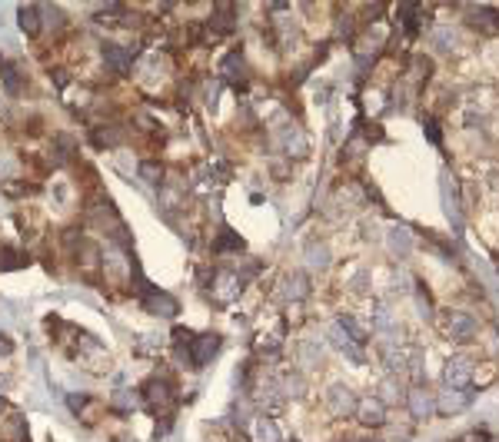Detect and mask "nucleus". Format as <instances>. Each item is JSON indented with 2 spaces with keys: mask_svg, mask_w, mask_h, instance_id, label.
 <instances>
[{
  "mask_svg": "<svg viewBox=\"0 0 499 442\" xmlns=\"http://www.w3.org/2000/svg\"><path fill=\"white\" fill-rule=\"evenodd\" d=\"M476 329H479V323H476L470 313H463V309H446V313H443V333H446L453 342L473 340Z\"/></svg>",
  "mask_w": 499,
  "mask_h": 442,
  "instance_id": "obj_1",
  "label": "nucleus"
},
{
  "mask_svg": "<svg viewBox=\"0 0 499 442\" xmlns=\"http://www.w3.org/2000/svg\"><path fill=\"white\" fill-rule=\"evenodd\" d=\"M140 396H143V403L150 406L154 413H166L170 406H173V386L166 382V379H147L143 382V389H140Z\"/></svg>",
  "mask_w": 499,
  "mask_h": 442,
  "instance_id": "obj_2",
  "label": "nucleus"
},
{
  "mask_svg": "<svg viewBox=\"0 0 499 442\" xmlns=\"http://www.w3.org/2000/svg\"><path fill=\"white\" fill-rule=\"evenodd\" d=\"M220 353V336L217 333H204V336H193L190 342V353H187V359H190L197 369H204L213 363V356Z\"/></svg>",
  "mask_w": 499,
  "mask_h": 442,
  "instance_id": "obj_3",
  "label": "nucleus"
},
{
  "mask_svg": "<svg viewBox=\"0 0 499 442\" xmlns=\"http://www.w3.org/2000/svg\"><path fill=\"white\" fill-rule=\"evenodd\" d=\"M326 409L340 419L353 416V413H357V396H353V389L343 386V382H333L330 389H326Z\"/></svg>",
  "mask_w": 499,
  "mask_h": 442,
  "instance_id": "obj_4",
  "label": "nucleus"
},
{
  "mask_svg": "<svg viewBox=\"0 0 499 442\" xmlns=\"http://www.w3.org/2000/svg\"><path fill=\"white\" fill-rule=\"evenodd\" d=\"M100 53H103V67L110 74H127L130 67H133V57H137L130 47H120V43H110V40L100 47Z\"/></svg>",
  "mask_w": 499,
  "mask_h": 442,
  "instance_id": "obj_5",
  "label": "nucleus"
},
{
  "mask_svg": "<svg viewBox=\"0 0 499 442\" xmlns=\"http://www.w3.org/2000/svg\"><path fill=\"white\" fill-rule=\"evenodd\" d=\"M446 389H466L470 386V379H473V359H466V356H453L446 363Z\"/></svg>",
  "mask_w": 499,
  "mask_h": 442,
  "instance_id": "obj_6",
  "label": "nucleus"
},
{
  "mask_svg": "<svg viewBox=\"0 0 499 442\" xmlns=\"http://www.w3.org/2000/svg\"><path fill=\"white\" fill-rule=\"evenodd\" d=\"M143 309H147V313H154V316H160V319H173V316L180 313V303L170 296V293L154 290V293H147V296H143Z\"/></svg>",
  "mask_w": 499,
  "mask_h": 442,
  "instance_id": "obj_7",
  "label": "nucleus"
},
{
  "mask_svg": "<svg viewBox=\"0 0 499 442\" xmlns=\"http://www.w3.org/2000/svg\"><path fill=\"white\" fill-rule=\"evenodd\" d=\"M406 406H410V416L413 419H426L436 413V396L426 386H413L406 392Z\"/></svg>",
  "mask_w": 499,
  "mask_h": 442,
  "instance_id": "obj_8",
  "label": "nucleus"
},
{
  "mask_svg": "<svg viewBox=\"0 0 499 442\" xmlns=\"http://www.w3.org/2000/svg\"><path fill=\"white\" fill-rule=\"evenodd\" d=\"M357 419L363 422V426L376 429V426H383L386 422V406L380 403L376 396H366V399H359L357 403Z\"/></svg>",
  "mask_w": 499,
  "mask_h": 442,
  "instance_id": "obj_9",
  "label": "nucleus"
},
{
  "mask_svg": "<svg viewBox=\"0 0 499 442\" xmlns=\"http://www.w3.org/2000/svg\"><path fill=\"white\" fill-rule=\"evenodd\" d=\"M307 276L303 273H283L280 286H277V293H280V300H303L307 296Z\"/></svg>",
  "mask_w": 499,
  "mask_h": 442,
  "instance_id": "obj_10",
  "label": "nucleus"
},
{
  "mask_svg": "<svg viewBox=\"0 0 499 442\" xmlns=\"http://www.w3.org/2000/svg\"><path fill=\"white\" fill-rule=\"evenodd\" d=\"M220 76L227 83H240V76H244V51H230L220 60Z\"/></svg>",
  "mask_w": 499,
  "mask_h": 442,
  "instance_id": "obj_11",
  "label": "nucleus"
},
{
  "mask_svg": "<svg viewBox=\"0 0 499 442\" xmlns=\"http://www.w3.org/2000/svg\"><path fill=\"white\" fill-rule=\"evenodd\" d=\"M0 80H4V90L11 93V97H20L24 93V74H20V67L17 63H0Z\"/></svg>",
  "mask_w": 499,
  "mask_h": 442,
  "instance_id": "obj_12",
  "label": "nucleus"
},
{
  "mask_svg": "<svg viewBox=\"0 0 499 442\" xmlns=\"http://www.w3.org/2000/svg\"><path fill=\"white\" fill-rule=\"evenodd\" d=\"M53 160H57V163L77 160V140L70 137V133H57V137H53Z\"/></svg>",
  "mask_w": 499,
  "mask_h": 442,
  "instance_id": "obj_13",
  "label": "nucleus"
},
{
  "mask_svg": "<svg viewBox=\"0 0 499 442\" xmlns=\"http://www.w3.org/2000/svg\"><path fill=\"white\" fill-rule=\"evenodd\" d=\"M466 406H470V396H466V392L463 389H446L443 392V396H439V403H436V409H439V413H463V409H466Z\"/></svg>",
  "mask_w": 499,
  "mask_h": 442,
  "instance_id": "obj_14",
  "label": "nucleus"
},
{
  "mask_svg": "<svg viewBox=\"0 0 499 442\" xmlns=\"http://www.w3.org/2000/svg\"><path fill=\"white\" fill-rule=\"evenodd\" d=\"M280 392H283V399H303L307 396V382H303V376L300 373H283L280 379Z\"/></svg>",
  "mask_w": 499,
  "mask_h": 442,
  "instance_id": "obj_15",
  "label": "nucleus"
},
{
  "mask_svg": "<svg viewBox=\"0 0 499 442\" xmlns=\"http://www.w3.org/2000/svg\"><path fill=\"white\" fill-rule=\"evenodd\" d=\"M77 263L84 266V273H97L103 266V253L93 246V243H80V250H77Z\"/></svg>",
  "mask_w": 499,
  "mask_h": 442,
  "instance_id": "obj_16",
  "label": "nucleus"
},
{
  "mask_svg": "<svg viewBox=\"0 0 499 442\" xmlns=\"http://www.w3.org/2000/svg\"><path fill=\"white\" fill-rule=\"evenodd\" d=\"M17 24L27 37H37L40 34V7H20L17 11Z\"/></svg>",
  "mask_w": 499,
  "mask_h": 442,
  "instance_id": "obj_17",
  "label": "nucleus"
},
{
  "mask_svg": "<svg viewBox=\"0 0 499 442\" xmlns=\"http://www.w3.org/2000/svg\"><path fill=\"white\" fill-rule=\"evenodd\" d=\"M93 143H97V147H120V143H124V133H120V126H97V130H93Z\"/></svg>",
  "mask_w": 499,
  "mask_h": 442,
  "instance_id": "obj_18",
  "label": "nucleus"
},
{
  "mask_svg": "<svg viewBox=\"0 0 499 442\" xmlns=\"http://www.w3.org/2000/svg\"><path fill=\"white\" fill-rule=\"evenodd\" d=\"M307 150H310V143H307V137H303V130H286V153L293 156V160H300V156H307Z\"/></svg>",
  "mask_w": 499,
  "mask_h": 442,
  "instance_id": "obj_19",
  "label": "nucleus"
},
{
  "mask_svg": "<svg viewBox=\"0 0 499 442\" xmlns=\"http://www.w3.org/2000/svg\"><path fill=\"white\" fill-rule=\"evenodd\" d=\"M399 396H403V389H399L397 376H386L383 382H380V392H376V399H380L383 406H390V403H399Z\"/></svg>",
  "mask_w": 499,
  "mask_h": 442,
  "instance_id": "obj_20",
  "label": "nucleus"
},
{
  "mask_svg": "<svg viewBox=\"0 0 499 442\" xmlns=\"http://www.w3.org/2000/svg\"><path fill=\"white\" fill-rule=\"evenodd\" d=\"M213 250L217 253H237V250H244V240H240L230 227H223L220 229V240L213 243Z\"/></svg>",
  "mask_w": 499,
  "mask_h": 442,
  "instance_id": "obj_21",
  "label": "nucleus"
},
{
  "mask_svg": "<svg viewBox=\"0 0 499 442\" xmlns=\"http://www.w3.org/2000/svg\"><path fill=\"white\" fill-rule=\"evenodd\" d=\"M390 246H393V253H399V256H406V253L413 250L410 229H406V227H393V229H390Z\"/></svg>",
  "mask_w": 499,
  "mask_h": 442,
  "instance_id": "obj_22",
  "label": "nucleus"
},
{
  "mask_svg": "<svg viewBox=\"0 0 499 442\" xmlns=\"http://www.w3.org/2000/svg\"><path fill=\"white\" fill-rule=\"evenodd\" d=\"M470 20H473V24H479L483 30H493V27H499V11H489V7H473V11H470Z\"/></svg>",
  "mask_w": 499,
  "mask_h": 442,
  "instance_id": "obj_23",
  "label": "nucleus"
},
{
  "mask_svg": "<svg viewBox=\"0 0 499 442\" xmlns=\"http://www.w3.org/2000/svg\"><path fill=\"white\" fill-rule=\"evenodd\" d=\"M137 173H140L150 187H160V183H164V166L157 163V160H143V163L137 166Z\"/></svg>",
  "mask_w": 499,
  "mask_h": 442,
  "instance_id": "obj_24",
  "label": "nucleus"
},
{
  "mask_svg": "<svg viewBox=\"0 0 499 442\" xmlns=\"http://www.w3.org/2000/svg\"><path fill=\"white\" fill-rule=\"evenodd\" d=\"M24 263H27L24 253L11 250V246H0V269H20Z\"/></svg>",
  "mask_w": 499,
  "mask_h": 442,
  "instance_id": "obj_25",
  "label": "nucleus"
},
{
  "mask_svg": "<svg viewBox=\"0 0 499 442\" xmlns=\"http://www.w3.org/2000/svg\"><path fill=\"white\" fill-rule=\"evenodd\" d=\"M253 436H256L260 442H280V432H277V426H273L270 419H260V422H256V426H253Z\"/></svg>",
  "mask_w": 499,
  "mask_h": 442,
  "instance_id": "obj_26",
  "label": "nucleus"
},
{
  "mask_svg": "<svg viewBox=\"0 0 499 442\" xmlns=\"http://www.w3.org/2000/svg\"><path fill=\"white\" fill-rule=\"evenodd\" d=\"M307 263L310 266H326L330 263V250L323 243H310L307 246Z\"/></svg>",
  "mask_w": 499,
  "mask_h": 442,
  "instance_id": "obj_27",
  "label": "nucleus"
},
{
  "mask_svg": "<svg viewBox=\"0 0 499 442\" xmlns=\"http://www.w3.org/2000/svg\"><path fill=\"white\" fill-rule=\"evenodd\" d=\"M436 47H439V51H453V47H456V37H449L446 30H439V34H436Z\"/></svg>",
  "mask_w": 499,
  "mask_h": 442,
  "instance_id": "obj_28",
  "label": "nucleus"
}]
</instances>
